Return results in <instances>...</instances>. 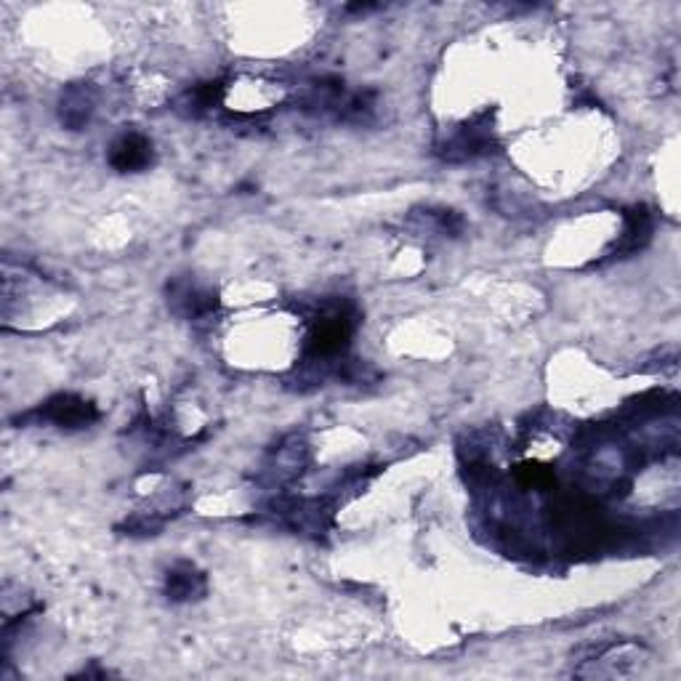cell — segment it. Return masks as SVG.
<instances>
[{"instance_id":"obj_5","label":"cell","mask_w":681,"mask_h":681,"mask_svg":"<svg viewBox=\"0 0 681 681\" xmlns=\"http://www.w3.org/2000/svg\"><path fill=\"white\" fill-rule=\"evenodd\" d=\"M487 147H490V128L471 126L461 128L453 139H447L442 155H445V160H463V157L482 155V152H487Z\"/></svg>"},{"instance_id":"obj_4","label":"cell","mask_w":681,"mask_h":681,"mask_svg":"<svg viewBox=\"0 0 681 681\" xmlns=\"http://www.w3.org/2000/svg\"><path fill=\"white\" fill-rule=\"evenodd\" d=\"M165 594L173 602H192L205 594V575L197 572L192 564H179L165 578Z\"/></svg>"},{"instance_id":"obj_3","label":"cell","mask_w":681,"mask_h":681,"mask_svg":"<svg viewBox=\"0 0 681 681\" xmlns=\"http://www.w3.org/2000/svg\"><path fill=\"white\" fill-rule=\"evenodd\" d=\"M96 107V96L91 86H70L62 94V102H59V118L67 128L78 131L91 120Z\"/></svg>"},{"instance_id":"obj_1","label":"cell","mask_w":681,"mask_h":681,"mask_svg":"<svg viewBox=\"0 0 681 681\" xmlns=\"http://www.w3.org/2000/svg\"><path fill=\"white\" fill-rule=\"evenodd\" d=\"M38 415L43 421L59 426V429H83V426H88V423H94L96 418H99L94 405L86 400H80L75 394L54 397V400L46 402V405L38 410Z\"/></svg>"},{"instance_id":"obj_6","label":"cell","mask_w":681,"mask_h":681,"mask_svg":"<svg viewBox=\"0 0 681 681\" xmlns=\"http://www.w3.org/2000/svg\"><path fill=\"white\" fill-rule=\"evenodd\" d=\"M349 341V325L341 317H333V320H325L317 328L312 338V349L314 354L320 357H330V354H338Z\"/></svg>"},{"instance_id":"obj_2","label":"cell","mask_w":681,"mask_h":681,"mask_svg":"<svg viewBox=\"0 0 681 681\" xmlns=\"http://www.w3.org/2000/svg\"><path fill=\"white\" fill-rule=\"evenodd\" d=\"M155 160V147L147 136L136 134H123L115 139V144L110 147V165L120 173H139L147 171L149 165Z\"/></svg>"}]
</instances>
